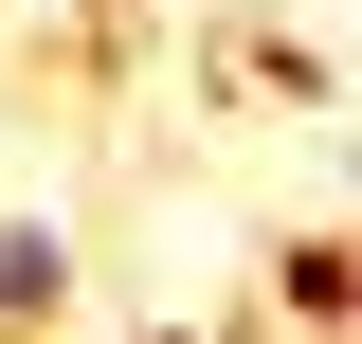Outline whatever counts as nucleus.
I'll use <instances>...</instances> for the list:
<instances>
[{
	"mask_svg": "<svg viewBox=\"0 0 362 344\" xmlns=\"http://www.w3.org/2000/svg\"><path fill=\"white\" fill-rule=\"evenodd\" d=\"M145 344H235V326H145Z\"/></svg>",
	"mask_w": 362,
	"mask_h": 344,
	"instance_id": "3",
	"label": "nucleus"
},
{
	"mask_svg": "<svg viewBox=\"0 0 362 344\" xmlns=\"http://www.w3.org/2000/svg\"><path fill=\"white\" fill-rule=\"evenodd\" d=\"M272 326H344V236H290V254H272Z\"/></svg>",
	"mask_w": 362,
	"mask_h": 344,
	"instance_id": "2",
	"label": "nucleus"
},
{
	"mask_svg": "<svg viewBox=\"0 0 362 344\" xmlns=\"http://www.w3.org/2000/svg\"><path fill=\"white\" fill-rule=\"evenodd\" d=\"M73 308V236L54 217H0V326H54Z\"/></svg>",
	"mask_w": 362,
	"mask_h": 344,
	"instance_id": "1",
	"label": "nucleus"
}]
</instances>
